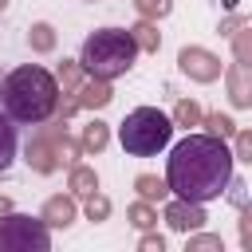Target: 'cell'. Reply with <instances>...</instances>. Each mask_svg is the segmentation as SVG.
<instances>
[{"instance_id": "18", "label": "cell", "mask_w": 252, "mask_h": 252, "mask_svg": "<svg viewBox=\"0 0 252 252\" xmlns=\"http://www.w3.org/2000/svg\"><path fill=\"white\" fill-rule=\"evenodd\" d=\"M126 220H130L138 232H150V228L158 224V213H154V205H150V201H134V205L126 209Z\"/></svg>"}, {"instance_id": "2", "label": "cell", "mask_w": 252, "mask_h": 252, "mask_svg": "<svg viewBox=\"0 0 252 252\" xmlns=\"http://www.w3.org/2000/svg\"><path fill=\"white\" fill-rule=\"evenodd\" d=\"M0 106L16 126H39L59 106V79L39 63H24L0 79Z\"/></svg>"}, {"instance_id": "4", "label": "cell", "mask_w": 252, "mask_h": 252, "mask_svg": "<svg viewBox=\"0 0 252 252\" xmlns=\"http://www.w3.org/2000/svg\"><path fill=\"white\" fill-rule=\"evenodd\" d=\"M173 126H177V122H173L169 114H161L158 106H138V110H130L126 122L118 126V142H122V150H126L130 158H154L158 150L169 146Z\"/></svg>"}, {"instance_id": "14", "label": "cell", "mask_w": 252, "mask_h": 252, "mask_svg": "<svg viewBox=\"0 0 252 252\" xmlns=\"http://www.w3.org/2000/svg\"><path fill=\"white\" fill-rule=\"evenodd\" d=\"M79 142H83V154H98V150H106V142H110V126L94 118V122L83 126V138H79Z\"/></svg>"}, {"instance_id": "11", "label": "cell", "mask_w": 252, "mask_h": 252, "mask_svg": "<svg viewBox=\"0 0 252 252\" xmlns=\"http://www.w3.org/2000/svg\"><path fill=\"white\" fill-rule=\"evenodd\" d=\"M16 150H20V142H16V122H12V118H8V110L0 106V173H8V169H12Z\"/></svg>"}, {"instance_id": "8", "label": "cell", "mask_w": 252, "mask_h": 252, "mask_svg": "<svg viewBox=\"0 0 252 252\" xmlns=\"http://www.w3.org/2000/svg\"><path fill=\"white\" fill-rule=\"evenodd\" d=\"M205 220H209V217H205V209H201L197 201L177 197V201H169V205H165V224H169L173 232H197Z\"/></svg>"}, {"instance_id": "9", "label": "cell", "mask_w": 252, "mask_h": 252, "mask_svg": "<svg viewBox=\"0 0 252 252\" xmlns=\"http://www.w3.org/2000/svg\"><path fill=\"white\" fill-rule=\"evenodd\" d=\"M224 87H228V102L248 110L252 106V67L248 63H232L224 67Z\"/></svg>"}, {"instance_id": "10", "label": "cell", "mask_w": 252, "mask_h": 252, "mask_svg": "<svg viewBox=\"0 0 252 252\" xmlns=\"http://www.w3.org/2000/svg\"><path fill=\"white\" fill-rule=\"evenodd\" d=\"M75 197H63V193H55V197H47L43 201V220L51 224V228H67L71 220H75Z\"/></svg>"}, {"instance_id": "28", "label": "cell", "mask_w": 252, "mask_h": 252, "mask_svg": "<svg viewBox=\"0 0 252 252\" xmlns=\"http://www.w3.org/2000/svg\"><path fill=\"white\" fill-rule=\"evenodd\" d=\"M240 244H244V248L252 252V209H248V213L240 217Z\"/></svg>"}, {"instance_id": "26", "label": "cell", "mask_w": 252, "mask_h": 252, "mask_svg": "<svg viewBox=\"0 0 252 252\" xmlns=\"http://www.w3.org/2000/svg\"><path fill=\"white\" fill-rule=\"evenodd\" d=\"M106 217H110V201L94 189V193L87 197V220H106Z\"/></svg>"}, {"instance_id": "6", "label": "cell", "mask_w": 252, "mask_h": 252, "mask_svg": "<svg viewBox=\"0 0 252 252\" xmlns=\"http://www.w3.org/2000/svg\"><path fill=\"white\" fill-rule=\"evenodd\" d=\"M63 118L51 122V126H35V134L28 138V150H24V161L35 169V173H55L59 169V142H63Z\"/></svg>"}, {"instance_id": "21", "label": "cell", "mask_w": 252, "mask_h": 252, "mask_svg": "<svg viewBox=\"0 0 252 252\" xmlns=\"http://www.w3.org/2000/svg\"><path fill=\"white\" fill-rule=\"evenodd\" d=\"M201 126H205L209 134H217V138H236V122H232L228 114H205Z\"/></svg>"}, {"instance_id": "22", "label": "cell", "mask_w": 252, "mask_h": 252, "mask_svg": "<svg viewBox=\"0 0 252 252\" xmlns=\"http://www.w3.org/2000/svg\"><path fill=\"white\" fill-rule=\"evenodd\" d=\"M232 55H236V63H248L252 67V28L232 32Z\"/></svg>"}, {"instance_id": "20", "label": "cell", "mask_w": 252, "mask_h": 252, "mask_svg": "<svg viewBox=\"0 0 252 252\" xmlns=\"http://www.w3.org/2000/svg\"><path fill=\"white\" fill-rule=\"evenodd\" d=\"M201 118H205V114H201V106H197L193 98H181V102L173 106V122H177V126H201Z\"/></svg>"}, {"instance_id": "16", "label": "cell", "mask_w": 252, "mask_h": 252, "mask_svg": "<svg viewBox=\"0 0 252 252\" xmlns=\"http://www.w3.org/2000/svg\"><path fill=\"white\" fill-rule=\"evenodd\" d=\"M130 35H134L138 51H158V47H161V32L154 28V20H138V24L130 28Z\"/></svg>"}, {"instance_id": "12", "label": "cell", "mask_w": 252, "mask_h": 252, "mask_svg": "<svg viewBox=\"0 0 252 252\" xmlns=\"http://www.w3.org/2000/svg\"><path fill=\"white\" fill-rule=\"evenodd\" d=\"M114 102V91H110V83L106 79H91V83H83L79 87V106H110Z\"/></svg>"}, {"instance_id": "30", "label": "cell", "mask_w": 252, "mask_h": 252, "mask_svg": "<svg viewBox=\"0 0 252 252\" xmlns=\"http://www.w3.org/2000/svg\"><path fill=\"white\" fill-rule=\"evenodd\" d=\"M236 28H240V16H232V20H224V24H220V32H228V35H232Z\"/></svg>"}, {"instance_id": "27", "label": "cell", "mask_w": 252, "mask_h": 252, "mask_svg": "<svg viewBox=\"0 0 252 252\" xmlns=\"http://www.w3.org/2000/svg\"><path fill=\"white\" fill-rule=\"evenodd\" d=\"M232 146H236V154H232V158H240V161H248V165H252V130H236Z\"/></svg>"}, {"instance_id": "15", "label": "cell", "mask_w": 252, "mask_h": 252, "mask_svg": "<svg viewBox=\"0 0 252 252\" xmlns=\"http://www.w3.org/2000/svg\"><path fill=\"white\" fill-rule=\"evenodd\" d=\"M67 185H71V193H75V197H91V193L98 189V177H94V169H91V165H71Z\"/></svg>"}, {"instance_id": "33", "label": "cell", "mask_w": 252, "mask_h": 252, "mask_svg": "<svg viewBox=\"0 0 252 252\" xmlns=\"http://www.w3.org/2000/svg\"><path fill=\"white\" fill-rule=\"evenodd\" d=\"M91 4H94V0H91Z\"/></svg>"}, {"instance_id": "17", "label": "cell", "mask_w": 252, "mask_h": 252, "mask_svg": "<svg viewBox=\"0 0 252 252\" xmlns=\"http://www.w3.org/2000/svg\"><path fill=\"white\" fill-rule=\"evenodd\" d=\"M79 59H63L59 63V71H55V79H59V87H63V94H79V87H83V75H79Z\"/></svg>"}, {"instance_id": "32", "label": "cell", "mask_w": 252, "mask_h": 252, "mask_svg": "<svg viewBox=\"0 0 252 252\" xmlns=\"http://www.w3.org/2000/svg\"><path fill=\"white\" fill-rule=\"evenodd\" d=\"M4 8H8V0H0V12H4Z\"/></svg>"}, {"instance_id": "7", "label": "cell", "mask_w": 252, "mask_h": 252, "mask_svg": "<svg viewBox=\"0 0 252 252\" xmlns=\"http://www.w3.org/2000/svg\"><path fill=\"white\" fill-rule=\"evenodd\" d=\"M177 67H181V75H189L193 83H213V79H220V59L213 55V51H205V47H181L177 51Z\"/></svg>"}, {"instance_id": "5", "label": "cell", "mask_w": 252, "mask_h": 252, "mask_svg": "<svg viewBox=\"0 0 252 252\" xmlns=\"http://www.w3.org/2000/svg\"><path fill=\"white\" fill-rule=\"evenodd\" d=\"M51 248V224L43 217L4 213L0 217V252H47Z\"/></svg>"}, {"instance_id": "19", "label": "cell", "mask_w": 252, "mask_h": 252, "mask_svg": "<svg viewBox=\"0 0 252 252\" xmlns=\"http://www.w3.org/2000/svg\"><path fill=\"white\" fill-rule=\"evenodd\" d=\"M28 43H32V51L47 55V51L55 47V28H51V24H32V32H28Z\"/></svg>"}, {"instance_id": "31", "label": "cell", "mask_w": 252, "mask_h": 252, "mask_svg": "<svg viewBox=\"0 0 252 252\" xmlns=\"http://www.w3.org/2000/svg\"><path fill=\"white\" fill-rule=\"evenodd\" d=\"M4 213H12V201H8V197H0V217H4Z\"/></svg>"}, {"instance_id": "1", "label": "cell", "mask_w": 252, "mask_h": 252, "mask_svg": "<svg viewBox=\"0 0 252 252\" xmlns=\"http://www.w3.org/2000/svg\"><path fill=\"white\" fill-rule=\"evenodd\" d=\"M165 181L169 193L185 197V201H217L232 189V154L224 146V138L217 134H189L169 150L165 161Z\"/></svg>"}, {"instance_id": "23", "label": "cell", "mask_w": 252, "mask_h": 252, "mask_svg": "<svg viewBox=\"0 0 252 252\" xmlns=\"http://www.w3.org/2000/svg\"><path fill=\"white\" fill-rule=\"evenodd\" d=\"M134 8H138L142 20H161V16H169L173 0H134Z\"/></svg>"}, {"instance_id": "29", "label": "cell", "mask_w": 252, "mask_h": 252, "mask_svg": "<svg viewBox=\"0 0 252 252\" xmlns=\"http://www.w3.org/2000/svg\"><path fill=\"white\" fill-rule=\"evenodd\" d=\"M138 248H142V252H161V248H165V240H161V236H154V232H146Z\"/></svg>"}, {"instance_id": "13", "label": "cell", "mask_w": 252, "mask_h": 252, "mask_svg": "<svg viewBox=\"0 0 252 252\" xmlns=\"http://www.w3.org/2000/svg\"><path fill=\"white\" fill-rule=\"evenodd\" d=\"M134 189H138V197L150 201V205L169 197V181H165V177H154V173H138V177H134Z\"/></svg>"}, {"instance_id": "25", "label": "cell", "mask_w": 252, "mask_h": 252, "mask_svg": "<svg viewBox=\"0 0 252 252\" xmlns=\"http://www.w3.org/2000/svg\"><path fill=\"white\" fill-rule=\"evenodd\" d=\"M79 154H83V142H75V138H67L63 134V142H59V165H79Z\"/></svg>"}, {"instance_id": "24", "label": "cell", "mask_w": 252, "mask_h": 252, "mask_svg": "<svg viewBox=\"0 0 252 252\" xmlns=\"http://www.w3.org/2000/svg\"><path fill=\"white\" fill-rule=\"evenodd\" d=\"M189 252H224V240L213 232H197V236H189Z\"/></svg>"}, {"instance_id": "3", "label": "cell", "mask_w": 252, "mask_h": 252, "mask_svg": "<svg viewBox=\"0 0 252 252\" xmlns=\"http://www.w3.org/2000/svg\"><path fill=\"white\" fill-rule=\"evenodd\" d=\"M134 55H138V43L130 35V28H98L83 39V51H79V63L91 79H118L134 67Z\"/></svg>"}]
</instances>
